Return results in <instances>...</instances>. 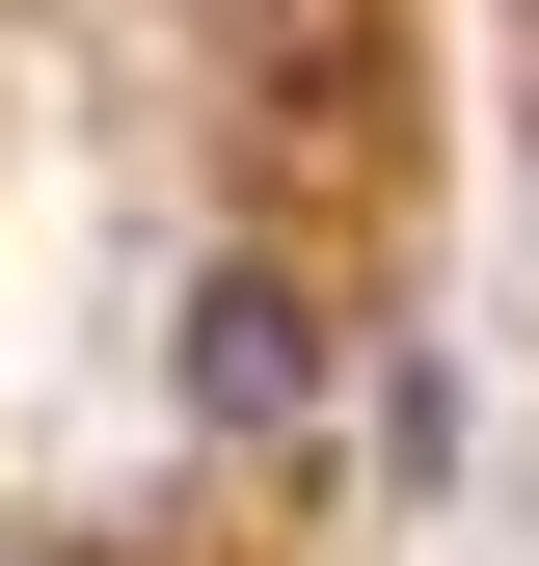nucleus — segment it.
Masks as SVG:
<instances>
[{
    "mask_svg": "<svg viewBox=\"0 0 539 566\" xmlns=\"http://www.w3.org/2000/svg\"><path fill=\"white\" fill-rule=\"evenodd\" d=\"M189 378L270 432V405H297V297H270V270H216V297H189Z\"/></svg>",
    "mask_w": 539,
    "mask_h": 566,
    "instance_id": "1",
    "label": "nucleus"
}]
</instances>
